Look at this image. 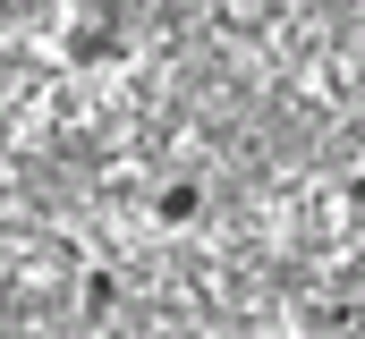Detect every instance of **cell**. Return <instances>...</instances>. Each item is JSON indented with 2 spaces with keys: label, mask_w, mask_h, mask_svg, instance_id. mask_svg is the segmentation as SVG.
I'll return each mask as SVG.
<instances>
[{
  "label": "cell",
  "mask_w": 365,
  "mask_h": 339,
  "mask_svg": "<svg viewBox=\"0 0 365 339\" xmlns=\"http://www.w3.org/2000/svg\"><path fill=\"white\" fill-rule=\"evenodd\" d=\"M195 204H204V195H195L187 178H179V187H162V221H195Z\"/></svg>",
  "instance_id": "cell-2"
},
{
  "label": "cell",
  "mask_w": 365,
  "mask_h": 339,
  "mask_svg": "<svg viewBox=\"0 0 365 339\" xmlns=\"http://www.w3.org/2000/svg\"><path fill=\"white\" fill-rule=\"evenodd\" d=\"M136 43H128V26L119 17H102V9H86V17H68V34H60V60L68 68H119Z\"/></svg>",
  "instance_id": "cell-1"
},
{
  "label": "cell",
  "mask_w": 365,
  "mask_h": 339,
  "mask_svg": "<svg viewBox=\"0 0 365 339\" xmlns=\"http://www.w3.org/2000/svg\"><path fill=\"white\" fill-rule=\"evenodd\" d=\"M86 306H93V314H110V306H119V280H110V271H93V280H86Z\"/></svg>",
  "instance_id": "cell-3"
}]
</instances>
